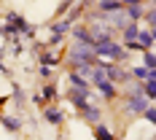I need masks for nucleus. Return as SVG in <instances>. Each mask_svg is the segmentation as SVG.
<instances>
[{"mask_svg": "<svg viewBox=\"0 0 156 140\" xmlns=\"http://www.w3.org/2000/svg\"><path fill=\"white\" fill-rule=\"evenodd\" d=\"M92 51H94V57H97V59H108V62H116V65H121V62H124V57H126L124 46H121V43H116L113 38L94 41V43H92Z\"/></svg>", "mask_w": 156, "mask_h": 140, "instance_id": "obj_1", "label": "nucleus"}, {"mask_svg": "<svg viewBox=\"0 0 156 140\" xmlns=\"http://www.w3.org/2000/svg\"><path fill=\"white\" fill-rule=\"evenodd\" d=\"M81 65H94V51L89 43H73L70 48V67L76 70Z\"/></svg>", "mask_w": 156, "mask_h": 140, "instance_id": "obj_2", "label": "nucleus"}, {"mask_svg": "<svg viewBox=\"0 0 156 140\" xmlns=\"http://www.w3.org/2000/svg\"><path fill=\"white\" fill-rule=\"evenodd\" d=\"M148 105H154V102H151L148 97H143V94H129V100H126V110H129L132 116H140Z\"/></svg>", "mask_w": 156, "mask_h": 140, "instance_id": "obj_3", "label": "nucleus"}, {"mask_svg": "<svg viewBox=\"0 0 156 140\" xmlns=\"http://www.w3.org/2000/svg\"><path fill=\"white\" fill-rule=\"evenodd\" d=\"M5 19H8V24H11V27H16V30H22L24 35H32V27H30V24H27V22H24V19H22L19 14H8Z\"/></svg>", "mask_w": 156, "mask_h": 140, "instance_id": "obj_4", "label": "nucleus"}, {"mask_svg": "<svg viewBox=\"0 0 156 140\" xmlns=\"http://www.w3.org/2000/svg\"><path fill=\"white\" fill-rule=\"evenodd\" d=\"M70 89H76V92H89V89H92V84H89L86 78H81L78 73L70 70Z\"/></svg>", "mask_w": 156, "mask_h": 140, "instance_id": "obj_5", "label": "nucleus"}, {"mask_svg": "<svg viewBox=\"0 0 156 140\" xmlns=\"http://www.w3.org/2000/svg\"><path fill=\"white\" fill-rule=\"evenodd\" d=\"M121 35H124V43H135V41H137V35H140V24L129 22L124 30H121Z\"/></svg>", "mask_w": 156, "mask_h": 140, "instance_id": "obj_6", "label": "nucleus"}, {"mask_svg": "<svg viewBox=\"0 0 156 140\" xmlns=\"http://www.w3.org/2000/svg\"><path fill=\"white\" fill-rule=\"evenodd\" d=\"M121 11H124V16L129 19V22L140 24V19H143V5H124Z\"/></svg>", "mask_w": 156, "mask_h": 140, "instance_id": "obj_7", "label": "nucleus"}, {"mask_svg": "<svg viewBox=\"0 0 156 140\" xmlns=\"http://www.w3.org/2000/svg\"><path fill=\"white\" fill-rule=\"evenodd\" d=\"M86 100H89V92H76V89H70V102H73L78 110L86 108Z\"/></svg>", "mask_w": 156, "mask_h": 140, "instance_id": "obj_8", "label": "nucleus"}, {"mask_svg": "<svg viewBox=\"0 0 156 140\" xmlns=\"http://www.w3.org/2000/svg\"><path fill=\"white\" fill-rule=\"evenodd\" d=\"M140 86H143V97H148V100L154 102V97H156V78H145V81H140Z\"/></svg>", "mask_w": 156, "mask_h": 140, "instance_id": "obj_9", "label": "nucleus"}, {"mask_svg": "<svg viewBox=\"0 0 156 140\" xmlns=\"http://www.w3.org/2000/svg\"><path fill=\"white\" fill-rule=\"evenodd\" d=\"M97 8H100V14H113V11H121L124 5H121L119 0H100Z\"/></svg>", "mask_w": 156, "mask_h": 140, "instance_id": "obj_10", "label": "nucleus"}, {"mask_svg": "<svg viewBox=\"0 0 156 140\" xmlns=\"http://www.w3.org/2000/svg\"><path fill=\"white\" fill-rule=\"evenodd\" d=\"M132 76L137 78V81H145V78H156V70H145L143 65H135L132 67Z\"/></svg>", "mask_w": 156, "mask_h": 140, "instance_id": "obj_11", "label": "nucleus"}, {"mask_svg": "<svg viewBox=\"0 0 156 140\" xmlns=\"http://www.w3.org/2000/svg\"><path fill=\"white\" fill-rule=\"evenodd\" d=\"M73 38H76V43H89L92 46V35H89V30H83V27H73Z\"/></svg>", "mask_w": 156, "mask_h": 140, "instance_id": "obj_12", "label": "nucleus"}, {"mask_svg": "<svg viewBox=\"0 0 156 140\" xmlns=\"http://www.w3.org/2000/svg\"><path fill=\"white\" fill-rule=\"evenodd\" d=\"M81 113H83V119H86V121H92V124H100V116H102V113H100V108H89V105H86Z\"/></svg>", "mask_w": 156, "mask_h": 140, "instance_id": "obj_13", "label": "nucleus"}, {"mask_svg": "<svg viewBox=\"0 0 156 140\" xmlns=\"http://www.w3.org/2000/svg\"><path fill=\"white\" fill-rule=\"evenodd\" d=\"M94 89H100L102 92V97H116V84H110V81H105V84H100V86H94Z\"/></svg>", "mask_w": 156, "mask_h": 140, "instance_id": "obj_14", "label": "nucleus"}, {"mask_svg": "<svg viewBox=\"0 0 156 140\" xmlns=\"http://www.w3.org/2000/svg\"><path fill=\"white\" fill-rule=\"evenodd\" d=\"M94 138H97V140H116V138H113V135H110V132H108L102 124H94Z\"/></svg>", "mask_w": 156, "mask_h": 140, "instance_id": "obj_15", "label": "nucleus"}, {"mask_svg": "<svg viewBox=\"0 0 156 140\" xmlns=\"http://www.w3.org/2000/svg\"><path fill=\"white\" fill-rule=\"evenodd\" d=\"M46 119L51 121V124H59V121H62V113H59V108H46Z\"/></svg>", "mask_w": 156, "mask_h": 140, "instance_id": "obj_16", "label": "nucleus"}, {"mask_svg": "<svg viewBox=\"0 0 156 140\" xmlns=\"http://www.w3.org/2000/svg\"><path fill=\"white\" fill-rule=\"evenodd\" d=\"M143 67H145V70H156V54H154V51H145Z\"/></svg>", "mask_w": 156, "mask_h": 140, "instance_id": "obj_17", "label": "nucleus"}, {"mask_svg": "<svg viewBox=\"0 0 156 140\" xmlns=\"http://www.w3.org/2000/svg\"><path fill=\"white\" fill-rule=\"evenodd\" d=\"M3 127H5L8 132H19V121L11 119V116H3Z\"/></svg>", "mask_w": 156, "mask_h": 140, "instance_id": "obj_18", "label": "nucleus"}, {"mask_svg": "<svg viewBox=\"0 0 156 140\" xmlns=\"http://www.w3.org/2000/svg\"><path fill=\"white\" fill-rule=\"evenodd\" d=\"M140 116H143V119H145V121H151V124H154V121H156V110H154V105H148V108L143 110Z\"/></svg>", "mask_w": 156, "mask_h": 140, "instance_id": "obj_19", "label": "nucleus"}, {"mask_svg": "<svg viewBox=\"0 0 156 140\" xmlns=\"http://www.w3.org/2000/svg\"><path fill=\"white\" fill-rule=\"evenodd\" d=\"M65 30H70V22H67V19H65V22H57V24H54V35H62Z\"/></svg>", "mask_w": 156, "mask_h": 140, "instance_id": "obj_20", "label": "nucleus"}, {"mask_svg": "<svg viewBox=\"0 0 156 140\" xmlns=\"http://www.w3.org/2000/svg\"><path fill=\"white\" fill-rule=\"evenodd\" d=\"M119 3H121V5H143L145 0H119Z\"/></svg>", "mask_w": 156, "mask_h": 140, "instance_id": "obj_21", "label": "nucleus"}, {"mask_svg": "<svg viewBox=\"0 0 156 140\" xmlns=\"http://www.w3.org/2000/svg\"><path fill=\"white\" fill-rule=\"evenodd\" d=\"M43 94H46V97H51V100H54V97H57V89H54V86H46V89H43Z\"/></svg>", "mask_w": 156, "mask_h": 140, "instance_id": "obj_22", "label": "nucleus"}, {"mask_svg": "<svg viewBox=\"0 0 156 140\" xmlns=\"http://www.w3.org/2000/svg\"><path fill=\"white\" fill-rule=\"evenodd\" d=\"M62 43V35H51V41H48V46H59Z\"/></svg>", "mask_w": 156, "mask_h": 140, "instance_id": "obj_23", "label": "nucleus"}, {"mask_svg": "<svg viewBox=\"0 0 156 140\" xmlns=\"http://www.w3.org/2000/svg\"><path fill=\"white\" fill-rule=\"evenodd\" d=\"M148 140H154V138H148Z\"/></svg>", "mask_w": 156, "mask_h": 140, "instance_id": "obj_24", "label": "nucleus"}]
</instances>
